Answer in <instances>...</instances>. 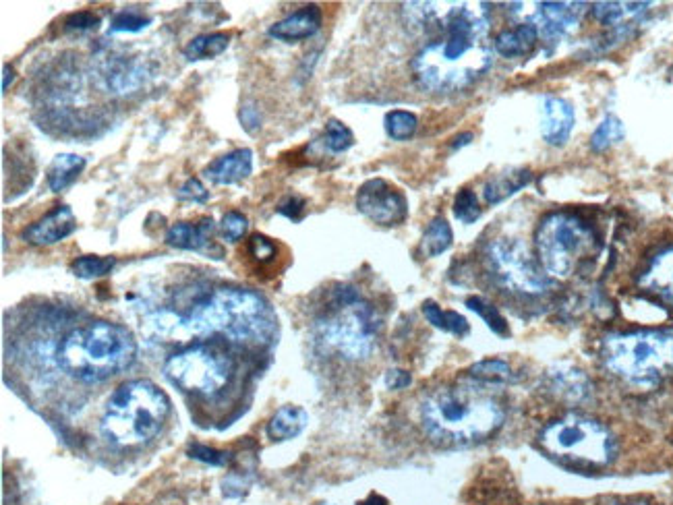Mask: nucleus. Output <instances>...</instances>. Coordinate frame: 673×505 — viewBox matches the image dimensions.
<instances>
[{"instance_id": "f257e3e1", "label": "nucleus", "mask_w": 673, "mask_h": 505, "mask_svg": "<svg viewBox=\"0 0 673 505\" xmlns=\"http://www.w3.org/2000/svg\"><path fill=\"white\" fill-rule=\"evenodd\" d=\"M404 21L429 38L413 56L411 71L429 94H458L475 85L493 65L489 17L471 5L408 3Z\"/></svg>"}, {"instance_id": "f03ea898", "label": "nucleus", "mask_w": 673, "mask_h": 505, "mask_svg": "<svg viewBox=\"0 0 673 505\" xmlns=\"http://www.w3.org/2000/svg\"><path fill=\"white\" fill-rule=\"evenodd\" d=\"M183 305L166 307L145 319V334L164 342L220 334L230 342L272 344L278 332V319L270 303L247 288H206Z\"/></svg>"}, {"instance_id": "7ed1b4c3", "label": "nucleus", "mask_w": 673, "mask_h": 505, "mask_svg": "<svg viewBox=\"0 0 673 505\" xmlns=\"http://www.w3.org/2000/svg\"><path fill=\"white\" fill-rule=\"evenodd\" d=\"M485 385L473 381L440 388L421 402V425L425 433L442 445L464 448L483 443L504 427L506 410Z\"/></svg>"}, {"instance_id": "20e7f679", "label": "nucleus", "mask_w": 673, "mask_h": 505, "mask_svg": "<svg viewBox=\"0 0 673 505\" xmlns=\"http://www.w3.org/2000/svg\"><path fill=\"white\" fill-rule=\"evenodd\" d=\"M137 359V340L125 325L92 321L71 330L56 348L61 369L79 383H104L131 369Z\"/></svg>"}, {"instance_id": "39448f33", "label": "nucleus", "mask_w": 673, "mask_h": 505, "mask_svg": "<svg viewBox=\"0 0 673 505\" xmlns=\"http://www.w3.org/2000/svg\"><path fill=\"white\" fill-rule=\"evenodd\" d=\"M317 344L344 361H365L377 346L382 319L355 286H338L315 323Z\"/></svg>"}, {"instance_id": "423d86ee", "label": "nucleus", "mask_w": 673, "mask_h": 505, "mask_svg": "<svg viewBox=\"0 0 673 505\" xmlns=\"http://www.w3.org/2000/svg\"><path fill=\"white\" fill-rule=\"evenodd\" d=\"M170 398L150 379H131L108 398L100 431L119 448L150 443L170 417Z\"/></svg>"}, {"instance_id": "0eeeda50", "label": "nucleus", "mask_w": 673, "mask_h": 505, "mask_svg": "<svg viewBox=\"0 0 673 505\" xmlns=\"http://www.w3.org/2000/svg\"><path fill=\"white\" fill-rule=\"evenodd\" d=\"M605 369L634 388H655L673 371V330L609 334L601 342Z\"/></svg>"}, {"instance_id": "6e6552de", "label": "nucleus", "mask_w": 673, "mask_h": 505, "mask_svg": "<svg viewBox=\"0 0 673 505\" xmlns=\"http://www.w3.org/2000/svg\"><path fill=\"white\" fill-rule=\"evenodd\" d=\"M535 247L547 276L564 280L601 253V236L578 214L553 212L541 220Z\"/></svg>"}, {"instance_id": "1a4fd4ad", "label": "nucleus", "mask_w": 673, "mask_h": 505, "mask_svg": "<svg viewBox=\"0 0 673 505\" xmlns=\"http://www.w3.org/2000/svg\"><path fill=\"white\" fill-rule=\"evenodd\" d=\"M541 448L570 468H605L618 456V441L599 421L584 414H566L539 433Z\"/></svg>"}, {"instance_id": "9d476101", "label": "nucleus", "mask_w": 673, "mask_h": 505, "mask_svg": "<svg viewBox=\"0 0 673 505\" xmlns=\"http://www.w3.org/2000/svg\"><path fill=\"white\" fill-rule=\"evenodd\" d=\"M234 371H237V365L232 356L208 342H197L174 352L164 363V375L174 388L208 400L220 396L228 388Z\"/></svg>"}, {"instance_id": "9b49d317", "label": "nucleus", "mask_w": 673, "mask_h": 505, "mask_svg": "<svg viewBox=\"0 0 673 505\" xmlns=\"http://www.w3.org/2000/svg\"><path fill=\"white\" fill-rule=\"evenodd\" d=\"M485 267L493 282L514 294L539 296L549 288L541 263L518 239H495L485 249Z\"/></svg>"}, {"instance_id": "f8f14e48", "label": "nucleus", "mask_w": 673, "mask_h": 505, "mask_svg": "<svg viewBox=\"0 0 673 505\" xmlns=\"http://www.w3.org/2000/svg\"><path fill=\"white\" fill-rule=\"evenodd\" d=\"M357 210L379 226H400L408 218V201L384 178H371L357 193Z\"/></svg>"}, {"instance_id": "ddd939ff", "label": "nucleus", "mask_w": 673, "mask_h": 505, "mask_svg": "<svg viewBox=\"0 0 673 505\" xmlns=\"http://www.w3.org/2000/svg\"><path fill=\"white\" fill-rule=\"evenodd\" d=\"M539 9L529 19L535 23L543 42H560L578 27L587 5L584 3H539Z\"/></svg>"}, {"instance_id": "4468645a", "label": "nucleus", "mask_w": 673, "mask_h": 505, "mask_svg": "<svg viewBox=\"0 0 673 505\" xmlns=\"http://www.w3.org/2000/svg\"><path fill=\"white\" fill-rule=\"evenodd\" d=\"M75 230H77V218L71 207L54 205L44 218L29 224L21 232V239L34 247H50L69 239Z\"/></svg>"}, {"instance_id": "2eb2a0df", "label": "nucleus", "mask_w": 673, "mask_h": 505, "mask_svg": "<svg viewBox=\"0 0 673 505\" xmlns=\"http://www.w3.org/2000/svg\"><path fill=\"white\" fill-rule=\"evenodd\" d=\"M638 288L673 309V245L657 251L649 259L638 276Z\"/></svg>"}, {"instance_id": "dca6fc26", "label": "nucleus", "mask_w": 673, "mask_h": 505, "mask_svg": "<svg viewBox=\"0 0 673 505\" xmlns=\"http://www.w3.org/2000/svg\"><path fill=\"white\" fill-rule=\"evenodd\" d=\"M574 129V108L562 98H547L541 106V135L547 145L562 147Z\"/></svg>"}, {"instance_id": "f3484780", "label": "nucleus", "mask_w": 673, "mask_h": 505, "mask_svg": "<svg viewBox=\"0 0 673 505\" xmlns=\"http://www.w3.org/2000/svg\"><path fill=\"white\" fill-rule=\"evenodd\" d=\"M321 21H324V17H321V9L317 5H307L295 13H290L282 21L274 23L268 29V34L270 38L278 42H286V44L301 42V40L313 38L319 32Z\"/></svg>"}, {"instance_id": "a211bd4d", "label": "nucleus", "mask_w": 673, "mask_h": 505, "mask_svg": "<svg viewBox=\"0 0 673 505\" xmlns=\"http://www.w3.org/2000/svg\"><path fill=\"white\" fill-rule=\"evenodd\" d=\"M547 388L549 392L560 398L564 402L570 404H580L587 400L593 392V385L589 375L570 367V365H560V367H553L547 371Z\"/></svg>"}, {"instance_id": "6ab92c4d", "label": "nucleus", "mask_w": 673, "mask_h": 505, "mask_svg": "<svg viewBox=\"0 0 673 505\" xmlns=\"http://www.w3.org/2000/svg\"><path fill=\"white\" fill-rule=\"evenodd\" d=\"M98 77L108 92L129 94L143 85L145 69L135 61H127L125 56H112L104 58Z\"/></svg>"}, {"instance_id": "aec40b11", "label": "nucleus", "mask_w": 673, "mask_h": 505, "mask_svg": "<svg viewBox=\"0 0 673 505\" xmlns=\"http://www.w3.org/2000/svg\"><path fill=\"white\" fill-rule=\"evenodd\" d=\"M253 172V152L249 147L228 152L203 168V176L214 185H234L249 178Z\"/></svg>"}, {"instance_id": "412c9836", "label": "nucleus", "mask_w": 673, "mask_h": 505, "mask_svg": "<svg viewBox=\"0 0 673 505\" xmlns=\"http://www.w3.org/2000/svg\"><path fill=\"white\" fill-rule=\"evenodd\" d=\"M216 222L212 218H201L193 222H177L166 230V245L181 251H208L214 241Z\"/></svg>"}, {"instance_id": "4be33fe9", "label": "nucleus", "mask_w": 673, "mask_h": 505, "mask_svg": "<svg viewBox=\"0 0 673 505\" xmlns=\"http://www.w3.org/2000/svg\"><path fill=\"white\" fill-rule=\"evenodd\" d=\"M537 42H539V32H537L535 23L524 21L512 29H504V32L497 34L493 40V50L504 58H518V56L531 54Z\"/></svg>"}, {"instance_id": "5701e85b", "label": "nucleus", "mask_w": 673, "mask_h": 505, "mask_svg": "<svg viewBox=\"0 0 673 505\" xmlns=\"http://www.w3.org/2000/svg\"><path fill=\"white\" fill-rule=\"evenodd\" d=\"M309 423V414L301 406H282L268 423V437L274 441H290L299 437Z\"/></svg>"}, {"instance_id": "b1692460", "label": "nucleus", "mask_w": 673, "mask_h": 505, "mask_svg": "<svg viewBox=\"0 0 673 505\" xmlns=\"http://www.w3.org/2000/svg\"><path fill=\"white\" fill-rule=\"evenodd\" d=\"M85 166H87V160L77 156V154H58V156H54V160L50 162L48 172H46V181H48L50 191L61 193V191L69 189L81 176Z\"/></svg>"}, {"instance_id": "393cba45", "label": "nucleus", "mask_w": 673, "mask_h": 505, "mask_svg": "<svg viewBox=\"0 0 673 505\" xmlns=\"http://www.w3.org/2000/svg\"><path fill=\"white\" fill-rule=\"evenodd\" d=\"M533 181V174L529 170H508L493 176L491 181L483 187V197L489 205L495 203H502L504 199L512 197L514 193H518L520 189H524Z\"/></svg>"}, {"instance_id": "a878e982", "label": "nucleus", "mask_w": 673, "mask_h": 505, "mask_svg": "<svg viewBox=\"0 0 673 505\" xmlns=\"http://www.w3.org/2000/svg\"><path fill=\"white\" fill-rule=\"evenodd\" d=\"M651 9V3H595L593 17L605 27H620L638 23V19Z\"/></svg>"}, {"instance_id": "bb28decb", "label": "nucleus", "mask_w": 673, "mask_h": 505, "mask_svg": "<svg viewBox=\"0 0 673 505\" xmlns=\"http://www.w3.org/2000/svg\"><path fill=\"white\" fill-rule=\"evenodd\" d=\"M452 241L454 232L450 222L446 218H433L423 234L419 251L423 257H437L452 247Z\"/></svg>"}, {"instance_id": "cd10ccee", "label": "nucleus", "mask_w": 673, "mask_h": 505, "mask_svg": "<svg viewBox=\"0 0 673 505\" xmlns=\"http://www.w3.org/2000/svg\"><path fill=\"white\" fill-rule=\"evenodd\" d=\"M423 315L433 325V328L448 332L452 336L462 338V336L471 332V325H468V321L460 313L444 311L435 301H425L423 303Z\"/></svg>"}, {"instance_id": "c85d7f7f", "label": "nucleus", "mask_w": 673, "mask_h": 505, "mask_svg": "<svg viewBox=\"0 0 673 505\" xmlns=\"http://www.w3.org/2000/svg\"><path fill=\"white\" fill-rule=\"evenodd\" d=\"M230 44V36L224 32H214V34H203L193 38L183 54L187 61H203V58H216L220 56Z\"/></svg>"}, {"instance_id": "c756f323", "label": "nucleus", "mask_w": 673, "mask_h": 505, "mask_svg": "<svg viewBox=\"0 0 673 505\" xmlns=\"http://www.w3.org/2000/svg\"><path fill=\"white\" fill-rule=\"evenodd\" d=\"M468 377L481 385H504L514 379L512 367L500 359H487L468 369Z\"/></svg>"}, {"instance_id": "7c9ffc66", "label": "nucleus", "mask_w": 673, "mask_h": 505, "mask_svg": "<svg viewBox=\"0 0 673 505\" xmlns=\"http://www.w3.org/2000/svg\"><path fill=\"white\" fill-rule=\"evenodd\" d=\"M626 131H624V125L618 116H613V114H607L601 125L595 129V133L591 135V150L597 152V154H603L607 152L611 145H616L624 139Z\"/></svg>"}, {"instance_id": "2f4dec72", "label": "nucleus", "mask_w": 673, "mask_h": 505, "mask_svg": "<svg viewBox=\"0 0 673 505\" xmlns=\"http://www.w3.org/2000/svg\"><path fill=\"white\" fill-rule=\"evenodd\" d=\"M466 307L471 309L473 313H477L493 334L504 336V338L510 336V328H508L506 317L500 311H497L489 301H485L483 296H468Z\"/></svg>"}, {"instance_id": "473e14b6", "label": "nucleus", "mask_w": 673, "mask_h": 505, "mask_svg": "<svg viewBox=\"0 0 673 505\" xmlns=\"http://www.w3.org/2000/svg\"><path fill=\"white\" fill-rule=\"evenodd\" d=\"M116 265V257H100V255H83L71 263V274L81 280H94L108 276Z\"/></svg>"}, {"instance_id": "72a5a7b5", "label": "nucleus", "mask_w": 673, "mask_h": 505, "mask_svg": "<svg viewBox=\"0 0 673 505\" xmlns=\"http://www.w3.org/2000/svg\"><path fill=\"white\" fill-rule=\"evenodd\" d=\"M384 127H386L388 137H392L394 141H408L417 133L419 121L413 112L392 110L384 118Z\"/></svg>"}, {"instance_id": "f704fd0d", "label": "nucleus", "mask_w": 673, "mask_h": 505, "mask_svg": "<svg viewBox=\"0 0 673 505\" xmlns=\"http://www.w3.org/2000/svg\"><path fill=\"white\" fill-rule=\"evenodd\" d=\"M324 145L328 152L342 154L355 145V135L344 123L336 121V118H330L324 131Z\"/></svg>"}, {"instance_id": "c9c22d12", "label": "nucleus", "mask_w": 673, "mask_h": 505, "mask_svg": "<svg viewBox=\"0 0 673 505\" xmlns=\"http://www.w3.org/2000/svg\"><path fill=\"white\" fill-rule=\"evenodd\" d=\"M152 25V17L148 15H143L141 11L137 9H125V11H119L112 21H110V32L112 34H137V32H143L145 27H150Z\"/></svg>"}, {"instance_id": "e433bc0d", "label": "nucleus", "mask_w": 673, "mask_h": 505, "mask_svg": "<svg viewBox=\"0 0 673 505\" xmlns=\"http://www.w3.org/2000/svg\"><path fill=\"white\" fill-rule=\"evenodd\" d=\"M454 216L462 224H475L481 218V205H479V197L475 191L471 189L458 191L454 199Z\"/></svg>"}, {"instance_id": "4c0bfd02", "label": "nucleus", "mask_w": 673, "mask_h": 505, "mask_svg": "<svg viewBox=\"0 0 673 505\" xmlns=\"http://www.w3.org/2000/svg\"><path fill=\"white\" fill-rule=\"evenodd\" d=\"M249 230V220L241 212H228L220 222V232L226 243H237Z\"/></svg>"}, {"instance_id": "58836bf2", "label": "nucleus", "mask_w": 673, "mask_h": 505, "mask_svg": "<svg viewBox=\"0 0 673 505\" xmlns=\"http://www.w3.org/2000/svg\"><path fill=\"white\" fill-rule=\"evenodd\" d=\"M247 251L257 263H272L278 255L276 243L266 234H253L247 243Z\"/></svg>"}, {"instance_id": "ea45409f", "label": "nucleus", "mask_w": 673, "mask_h": 505, "mask_svg": "<svg viewBox=\"0 0 673 505\" xmlns=\"http://www.w3.org/2000/svg\"><path fill=\"white\" fill-rule=\"evenodd\" d=\"M187 454H189V458L199 460L203 464H210V466H226L232 460L230 452H220L216 448H208V445H201V443L189 445Z\"/></svg>"}, {"instance_id": "a19ab883", "label": "nucleus", "mask_w": 673, "mask_h": 505, "mask_svg": "<svg viewBox=\"0 0 673 505\" xmlns=\"http://www.w3.org/2000/svg\"><path fill=\"white\" fill-rule=\"evenodd\" d=\"M102 23V19L92 13V11H79L67 17L65 21V29L67 32H92V29H98Z\"/></svg>"}, {"instance_id": "79ce46f5", "label": "nucleus", "mask_w": 673, "mask_h": 505, "mask_svg": "<svg viewBox=\"0 0 673 505\" xmlns=\"http://www.w3.org/2000/svg\"><path fill=\"white\" fill-rule=\"evenodd\" d=\"M177 199L181 201H193V203H206L210 199V191L203 187L199 178H187V181L177 189Z\"/></svg>"}, {"instance_id": "37998d69", "label": "nucleus", "mask_w": 673, "mask_h": 505, "mask_svg": "<svg viewBox=\"0 0 673 505\" xmlns=\"http://www.w3.org/2000/svg\"><path fill=\"white\" fill-rule=\"evenodd\" d=\"M307 210V201L299 195H286L280 203H278V214L292 220V222H301Z\"/></svg>"}, {"instance_id": "c03bdc74", "label": "nucleus", "mask_w": 673, "mask_h": 505, "mask_svg": "<svg viewBox=\"0 0 673 505\" xmlns=\"http://www.w3.org/2000/svg\"><path fill=\"white\" fill-rule=\"evenodd\" d=\"M413 383V377L408 371H402V369H390L386 373V385H388V390H404L408 388V385Z\"/></svg>"}, {"instance_id": "a18cd8bd", "label": "nucleus", "mask_w": 673, "mask_h": 505, "mask_svg": "<svg viewBox=\"0 0 673 505\" xmlns=\"http://www.w3.org/2000/svg\"><path fill=\"white\" fill-rule=\"evenodd\" d=\"M239 118H241V123H243L245 131H249V133H255V131L261 127L259 110L253 108V106H243L241 112H239Z\"/></svg>"}, {"instance_id": "49530a36", "label": "nucleus", "mask_w": 673, "mask_h": 505, "mask_svg": "<svg viewBox=\"0 0 673 505\" xmlns=\"http://www.w3.org/2000/svg\"><path fill=\"white\" fill-rule=\"evenodd\" d=\"M591 505H649L647 501H640V499H603Z\"/></svg>"}, {"instance_id": "de8ad7c7", "label": "nucleus", "mask_w": 673, "mask_h": 505, "mask_svg": "<svg viewBox=\"0 0 673 505\" xmlns=\"http://www.w3.org/2000/svg\"><path fill=\"white\" fill-rule=\"evenodd\" d=\"M359 505H390L388 499L379 493H371L367 499H363Z\"/></svg>"}, {"instance_id": "09e8293b", "label": "nucleus", "mask_w": 673, "mask_h": 505, "mask_svg": "<svg viewBox=\"0 0 673 505\" xmlns=\"http://www.w3.org/2000/svg\"><path fill=\"white\" fill-rule=\"evenodd\" d=\"M13 81H15V69L11 65H5L3 67V92H7Z\"/></svg>"}, {"instance_id": "8fccbe9b", "label": "nucleus", "mask_w": 673, "mask_h": 505, "mask_svg": "<svg viewBox=\"0 0 673 505\" xmlns=\"http://www.w3.org/2000/svg\"><path fill=\"white\" fill-rule=\"evenodd\" d=\"M473 141V133H464V135H458L456 139H454V143H452V150H458V147H462V145H468V143H471Z\"/></svg>"}]
</instances>
